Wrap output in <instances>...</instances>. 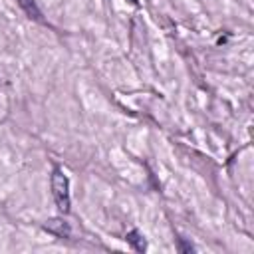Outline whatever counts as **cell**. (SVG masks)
I'll return each instance as SVG.
<instances>
[{
	"mask_svg": "<svg viewBox=\"0 0 254 254\" xmlns=\"http://www.w3.org/2000/svg\"><path fill=\"white\" fill-rule=\"evenodd\" d=\"M52 189H54V198L58 202V208L67 212L69 210V181H67V177L64 175L62 169H54Z\"/></svg>",
	"mask_w": 254,
	"mask_h": 254,
	"instance_id": "obj_1",
	"label": "cell"
},
{
	"mask_svg": "<svg viewBox=\"0 0 254 254\" xmlns=\"http://www.w3.org/2000/svg\"><path fill=\"white\" fill-rule=\"evenodd\" d=\"M44 228H46L48 232L60 236V238H69V226H67V222H64L62 218H50V220L44 224Z\"/></svg>",
	"mask_w": 254,
	"mask_h": 254,
	"instance_id": "obj_2",
	"label": "cell"
},
{
	"mask_svg": "<svg viewBox=\"0 0 254 254\" xmlns=\"http://www.w3.org/2000/svg\"><path fill=\"white\" fill-rule=\"evenodd\" d=\"M18 4L22 6V10H24L30 18H34V20H40V22H42V12L38 10V6H36V2H34V0H18Z\"/></svg>",
	"mask_w": 254,
	"mask_h": 254,
	"instance_id": "obj_3",
	"label": "cell"
},
{
	"mask_svg": "<svg viewBox=\"0 0 254 254\" xmlns=\"http://www.w3.org/2000/svg\"><path fill=\"white\" fill-rule=\"evenodd\" d=\"M127 242H129L135 250H139V252H143V250L147 248V246H145V240L141 238V234H139L137 230H131V232L127 234Z\"/></svg>",
	"mask_w": 254,
	"mask_h": 254,
	"instance_id": "obj_4",
	"label": "cell"
}]
</instances>
